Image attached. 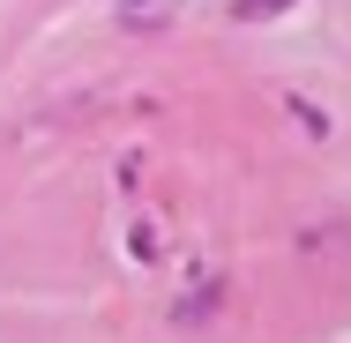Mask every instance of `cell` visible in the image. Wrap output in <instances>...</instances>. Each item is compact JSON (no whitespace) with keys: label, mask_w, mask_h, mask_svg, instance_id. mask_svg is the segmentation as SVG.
Masks as SVG:
<instances>
[{"label":"cell","mask_w":351,"mask_h":343,"mask_svg":"<svg viewBox=\"0 0 351 343\" xmlns=\"http://www.w3.org/2000/svg\"><path fill=\"white\" fill-rule=\"evenodd\" d=\"M277 8H291V0H239V15H277Z\"/></svg>","instance_id":"7a4b0ae2"},{"label":"cell","mask_w":351,"mask_h":343,"mask_svg":"<svg viewBox=\"0 0 351 343\" xmlns=\"http://www.w3.org/2000/svg\"><path fill=\"white\" fill-rule=\"evenodd\" d=\"M120 15H128V23H165L172 0H120Z\"/></svg>","instance_id":"6da1fadb"}]
</instances>
